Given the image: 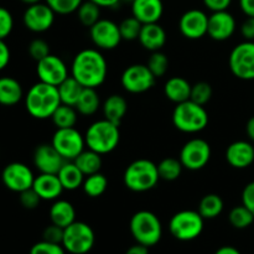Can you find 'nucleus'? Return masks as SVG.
<instances>
[{
    "label": "nucleus",
    "mask_w": 254,
    "mask_h": 254,
    "mask_svg": "<svg viewBox=\"0 0 254 254\" xmlns=\"http://www.w3.org/2000/svg\"><path fill=\"white\" fill-rule=\"evenodd\" d=\"M108 64L103 55L94 49H86L74 56L71 66V76L84 88H97L107 78Z\"/></svg>",
    "instance_id": "f257e3e1"
},
{
    "label": "nucleus",
    "mask_w": 254,
    "mask_h": 254,
    "mask_svg": "<svg viewBox=\"0 0 254 254\" xmlns=\"http://www.w3.org/2000/svg\"><path fill=\"white\" fill-rule=\"evenodd\" d=\"M61 104L59 88L41 81L35 83L25 96L27 113L35 119L51 118Z\"/></svg>",
    "instance_id": "f03ea898"
},
{
    "label": "nucleus",
    "mask_w": 254,
    "mask_h": 254,
    "mask_svg": "<svg viewBox=\"0 0 254 254\" xmlns=\"http://www.w3.org/2000/svg\"><path fill=\"white\" fill-rule=\"evenodd\" d=\"M84 140L88 149L101 155L112 153L118 146L121 140L119 126L107 119L94 122L87 129Z\"/></svg>",
    "instance_id": "7ed1b4c3"
},
{
    "label": "nucleus",
    "mask_w": 254,
    "mask_h": 254,
    "mask_svg": "<svg viewBox=\"0 0 254 254\" xmlns=\"http://www.w3.org/2000/svg\"><path fill=\"white\" fill-rule=\"evenodd\" d=\"M159 180L158 165L148 159H138L129 164L123 176L124 185L133 192H146L155 188Z\"/></svg>",
    "instance_id": "20e7f679"
},
{
    "label": "nucleus",
    "mask_w": 254,
    "mask_h": 254,
    "mask_svg": "<svg viewBox=\"0 0 254 254\" xmlns=\"http://www.w3.org/2000/svg\"><path fill=\"white\" fill-rule=\"evenodd\" d=\"M173 124L183 133H198L207 127L208 113L205 107L189 99L176 104L173 112Z\"/></svg>",
    "instance_id": "39448f33"
},
{
    "label": "nucleus",
    "mask_w": 254,
    "mask_h": 254,
    "mask_svg": "<svg viewBox=\"0 0 254 254\" xmlns=\"http://www.w3.org/2000/svg\"><path fill=\"white\" fill-rule=\"evenodd\" d=\"M130 232L136 243L153 247L158 245L163 236V226L155 213L150 211H138L130 220Z\"/></svg>",
    "instance_id": "423d86ee"
},
{
    "label": "nucleus",
    "mask_w": 254,
    "mask_h": 254,
    "mask_svg": "<svg viewBox=\"0 0 254 254\" xmlns=\"http://www.w3.org/2000/svg\"><path fill=\"white\" fill-rule=\"evenodd\" d=\"M205 218L198 211L184 210L175 213L169 223V230L174 238L183 242H189L202 233Z\"/></svg>",
    "instance_id": "0eeeda50"
},
{
    "label": "nucleus",
    "mask_w": 254,
    "mask_h": 254,
    "mask_svg": "<svg viewBox=\"0 0 254 254\" xmlns=\"http://www.w3.org/2000/svg\"><path fill=\"white\" fill-rule=\"evenodd\" d=\"M96 236L87 223L74 221L64 228L62 246L66 252L71 254H87L93 248Z\"/></svg>",
    "instance_id": "6e6552de"
},
{
    "label": "nucleus",
    "mask_w": 254,
    "mask_h": 254,
    "mask_svg": "<svg viewBox=\"0 0 254 254\" xmlns=\"http://www.w3.org/2000/svg\"><path fill=\"white\" fill-rule=\"evenodd\" d=\"M230 69L243 81L254 79V41H245L235 46L228 59Z\"/></svg>",
    "instance_id": "1a4fd4ad"
},
{
    "label": "nucleus",
    "mask_w": 254,
    "mask_h": 254,
    "mask_svg": "<svg viewBox=\"0 0 254 254\" xmlns=\"http://www.w3.org/2000/svg\"><path fill=\"white\" fill-rule=\"evenodd\" d=\"M51 144L66 161H73L86 146L84 136L76 128H61L55 131Z\"/></svg>",
    "instance_id": "9d476101"
},
{
    "label": "nucleus",
    "mask_w": 254,
    "mask_h": 254,
    "mask_svg": "<svg viewBox=\"0 0 254 254\" xmlns=\"http://www.w3.org/2000/svg\"><path fill=\"white\" fill-rule=\"evenodd\" d=\"M156 77L151 73L146 64H135L127 67L122 74V86L127 92L133 94L145 93L153 88Z\"/></svg>",
    "instance_id": "9b49d317"
},
{
    "label": "nucleus",
    "mask_w": 254,
    "mask_h": 254,
    "mask_svg": "<svg viewBox=\"0 0 254 254\" xmlns=\"http://www.w3.org/2000/svg\"><path fill=\"white\" fill-rule=\"evenodd\" d=\"M179 159L184 168L188 170H201L207 165L211 159L210 144L200 138L191 139L183 146Z\"/></svg>",
    "instance_id": "f8f14e48"
},
{
    "label": "nucleus",
    "mask_w": 254,
    "mask_h": 254,
    "mask_svg": "<svg viewBox=\"0 0 254 254\" xmlns=\"http://www.w3.org/2000/svg\"><path fill=\"white\" fill-rule=\"evenodd\" d=\"M2 184L12 192H22L31 189L34 185L35 176L31 169L22 163H10L1 173Z\"/></svg>",
    "instance_id": "ddd939ff"
},
{
    "label": "nucleus",
    "mask_w": 254,
    "mask_h": 254,
    "mask_svg": "<svg viewBox=\"0 0 254 254\" xmlns=\"http://www.w3.org/2000/svg\"><path fill=\"white\" fill-rule=\"evenodd\" d=\"M55 15L56 12L46 2H37L27 6L22 21L27 30L40 34L51 29L55 22Z\"/></svg>",
    "instance_id": "4468645a"
},
{
    "label": "nucleus",
    "mask_w": 254,
    "mask_h": 254,
    "mask_svg": "<svg viewBox=\"0 0 254 254\" xmlns=\"http://www.w3.org/2000/svg\"><path fill=\"white\" fill-rule=\"evenodd\" d=\"M91 40L98 49L114 50L122 41L119 25L108 19H101L89 27Z\"/></svg>",
    "instance_id": "2eb2a0df"
},
{
    "label": "nucleus",
    "mask_w": 254,
    "mask_h": 254,
    "mask_svg": "<svg viewBox=\"0 0 254 254\" xmlns=\"http://www.w3.org/2000/svg\"><path fill=\"white\" fill-rule=\"evenodd\" d=\"M36 73L41 82L59 87L68 77V68L61 57L50 54L37 62Z\"/></svg>",
    "instance_id": "dca6fc26"
},
{
    "label": "nucleus",
    "mask_w": 254,
    "mask_h": 254,
    "mask_svg": "<svg viewBox=\"0 0 254 254\" xmlns=\"http://www.w3.org/2000/svg\"><path fill=\"white\" fill-rule=\"evenodd\" d=\"M208 16L205 11L198 9L188 10L179 21V29L184 37L189 40L202 39L207 35Z\"/></svg>",
    "instance_id": "f3484780"
},
{
    "label": "nucleus",
    "mask_w": 254,
    "mask_h": 254,
    "mask_svg": "<svg viewBox=\"0 0 254 254\" xmlns=\"http://www.w3.org/2000/svg\"><path fill=\"white\" fill-rule=\"evenodd\" d=\"M236 19L227 10L215 11L208 16L207 35L215 41H226L236 31Z\"/></svg>",
    "instance_id": "a211bd4d"
},
{
    "label": "nucleus",
    "mask_w": 254,
    "mask_h": 254,
    "mask_svg": "<svg viewBox=\"0 0 254 254\" xmlns=\"http://www.w3.org/2000/svg\"><path fill=\"white\" fill-rule=\"evenodd\" d=\"M64 161L52 144H41L34 151V165L40 174H57Z\"/></svg>",
    "instance_id": "6ab92c4d"
},
{
    "label": "nucleus",
    "mask_w": 254,
    "mask_h": 254,
    "mask_svg": "<svg viewBox=\"0 0 254 254\" xmlns=\"http://www.w3.org/2000/svg\"><path fill=\"white\" fill-rule=\"evenodd\" d=\"M226 160L235 169L250 168L254 163V146L250 141H235L226 150Z\"/></svg>",
    "instance_id": "aec40b11"
},
{
    "label": "nucleus",
    "mask_w": 254,
    "mask_h": 254,
    "mask_svg": "<svg viewBox=\"0 0 254 254\" xmlns=\"http://www.w3.org/2000/svg\"><path fill=\"white\" fill-rule=\"evenodd\" d=\"M163 12V0H134L131 2V14L143 25L158 22Z\"/></svg>",
    "instance_id": "412c9836"
},
{
    "label": "nucleus",
    "mask_w": 254,
    "mask_h": 254,
    "mask_svg": "<svg viewBox=\"0 0 254 254\" xmlns=\"http://www.w3.org/2000/svg\"><path fill=\"white\" fill-rule=\"evenodd\" d=\"M32 189L45 201H54L61 196L64 191L61 181L57 174H40L34 180Z\"/></svg>",
    "instance_id": "4be33fe9"
},
{
    "label": "nucleus",
    "mask_w": 254,
    "mask_h": 254,
    "mask_svg": "<svg viewBox=\"0 0 254 254\" xmlns=\"http://www.w3.org/2000/svg\"><path fill=\"white\" fill-rule=\"evenodd\" d=\"M138 40L141 46L148 51H160L166 44V32L158 22L144 24Z\"/></svg>",
    "instance_id": "5701e85b"
},
{
    "label": "nucleus",
    "mask_w": 254,
    "mask_h": 254,
    "mask_svg": "<svg viewBox=\"0 0 254 254\" xmlns=\"http://www.w3.org/2000/svg\"><path fill=\"white\" fill-rule=\"evenodd\" d=\"M191 84L184 77H171L164 86V93L169 101L179 104L190 99Z\"/></svg>",
    "instance_id": "b1692460"
},
{
    "label": "nucleus",
    "mask_w": 254,
    "mask_h": 254,
    "mask_svg": "<svg viewBox=\"0 0 254 254\" xmlns=\"http://www.w3.org/2000/svg\"><path fill=\"white\" fill-rule=\"evenodd\" d=\"M24 98V91L17 79L12 77H0V104L15 106Z\"/></svg>",
    "instance_id": "393cba45"
},
{
    "label": "nucleus",
    "mask_w": 254,
    "mask_h": 254,
    "mask_svg": "<svg viewBox=\"0 0 254 254\" xmlns=\"http://www.w3.org/2000/svg\"><path fill=\"white\" fill-rule=\"evenodd\" d=\"M50 218L54 225L66 228L76 221V211L68 201L56 200L50 208Z\"/></svg>",
    "instance_id": "a878e982"
},
{
    "label": "nucleus",
    "mask_w": 254,
    "mask_h": 254,
    "mask_svg": "<svg viewBox=\"0 0 254 254\" xmlns=\"http://www.w3.org/2000/svg\"><path fill=\"white\" fill-rule=\"evenodd\" d=\"M128 111V103L126 98L119 94H112L103 103L104 119L119 126Z\"/></svg>",
    "instance_id": "bb28decb"
},
{
    "label": "nucleus",
    "mask_w": 254,
    "mask_h": 254,
    "mask_svg": "<svg viewBox=\"0 0 254 254\" xmlns=\"http://www.w3.org/2000/svg\"><path fill=\"white\" fill-rule=\"evenodd\" d=\"M60 181H61L64 190L67 191H73L77 190L83 185L84 175L73 161H64L62 168L57 173Z\"/></svg>",
    "instance_id": "cd10ccee"
},
{
    "label": "nucleus",
    "mask_w": 254,
    "mask_h": 254,
    "mask_svg": "<svg viewBox=\"0 0 254 254\" xmlns=\"http://www.w3.org/2000/svg\"><path fill=\"white\" fill-rule=\"evenodd\" d=\"M59 94L62 104L74 107L81 97L84 87L72 76H68L59 87Z\"/></svg>",
    "instance_id": "c85d7f7f"
},
{
    "label": "nucleus",
    "mask_w": 254,
    "mask_h": 254,
    "mask_svg": "<svg viewBox=\"0 0 254 254\" xmlns=\"http://www.w3.org/2000/svg\"><path fill=\"white\" fill-rule=\"evenodd\" d=\"M77 168L83 173L84 176H89L92 174L99 173L102 169V156L101 154L91 150H83L76 159L73 160Z\"/></svg>",
    "instance_id": "c756f323"
},
{
    "label": "nucleus",
    "mask_w": 254,
    "mask_h": 254,
    "mask_svg": "<svg viewBox=\"0 0 254 254\" xmlns=\"http://www.w3.org/2000/svg\"><path fill=\"white\" fill-rule=\"evenodd\" d=\"M99 106H101V99L96 92V88H83L74 108L79 114L88 117L93 116L99 109Z\"/></svg>",
    "instance_id": "7c9ffc66"
},
{
    "label": "nucleus",
    "mask_w": 254,
    "mask_h": 254,
    "mask_svg": "<svg viewBox=\"0 0 254 254\" xmlns=\"http://www.w3.org/2000/svg\"><path fill=\"white\" fill-rule=\"evenodd\" d=\"M223 206L225 203H223L221 196L216 195V193H208L201 198L200 203H198V213L205 220H212L222 213Z\"/></svg>",
    "instance_id": "2f4dec72"
},
{
    "label": "nucleus",
    "mask_w": 254,
    "mask_h": 254,
    "mask_svg": "<svg viewBox=\"0 0 254 254\" xmlns=\"http://www.w3.org/2000/svg\"><path fill=\"white\" fill-rule=\"evenodd\" d=\"M77 109L72 106L61 104L52 114L51 119L57 129L61 128H73L77 123Z\"/></svg>",
    "instance_id": "473e14b6"
},
{
    "label": "nucleus",
    "mask_w": 254,
    "mask_h": 254,
    "mask_svg": "<svg viewBox=\"0 0 254 254\" xmlns=\"http://www.w3.org/2000/svg\"><path fill=\"white\" fill-rule=\"evenodd\" d=\"M82 188L88 197L96 198L106 192L107 188H108V180L102 173L92 174L84 179Z\"/></svg>",
    "instance_id": "72a5a7b5"
},
{
    "label": "nucleus",
    "mask_w": 254,
    "mask_h": 254,
    "mask_svg": "<svg viewBox=\"0 0 254 254\" xmlns=\"http://www.w3.org/2000/svg\"><path fill=\"white\" fill-rule=\"evenodd\" d=\"M76 12L79 22L86 27H92L98 20H101V6L91 0L82 1Z\"/></svg>",
    "instance_id": "f704fd0d"
},
{
    "label": "nucleus",
    "mask_w": 254,
    "mask_h": 254,
    "mask_svg": "<svg viewBox=\"0 0 254 254\" xmlns=\"http://www.w3.org/2000/svg\"><path fill=\"white\" fill-rule=\"evenodd\" d=\"M183 168L180 159L165 158L158 164V173L161 180L175 181L180 178Z\"/></svg>",
    "instance_id": "c9c22d12"
},
{
    "label": "nucleus",
    "mask_w": 254,
    "mask_h": 254,
    "mask_svg": "<svg viewBox=\"0 0 254 254\" xmlns=\"http://www.w3.org/2000/svg\"><path fill=\"white\" fill-rule=\"evenodd\" d=\"M230 223L237 230H245L254 225V215L246 206H236L228 215Z\"/></svg>",
    "instance_id": "e433bc0d"
},
{
    "label": "nucleus",
    "mask_w": 254,
    "mask_h": 254,
    "mask_svg": "<svg viewBox=\"0 0 254 254\" xmlns=\"http://www.w3.org/2000/svg\"><path fill=\"white\" fill-rule=\"evenodd\" d=\"M141 27H143V24L136 17H134L133 15L130 17H126L119 24V31H121L122 40H126V41L138 40L141 31Z\"/></svg>",
    "instance_id": "4c0bfd02"
},
{
    "label": "nucleus",
    "mask_w": 254,
    "mask_h": 254,
    "mask_svg": "<svg viewBox=\"0 0 254 254\" xmlns=\"http://www.w3.org/2000/svg\"><path fill=\"white\" fill-rule=\"evenodd\" d=\"M146 66L149 67L151 73H153L156 78H159V77H163L164 74L168 72L169 59L168 56L161 51L151 52Z\"/></svg>",
    "instance_id": "58836bf2"
},
{
    "label": "nucleus",
    "mask_w": 254,
    "mask_h": 254,
    "mask_svg": "<svg viewBox=\"0 0 254 254\" xmlns=\"http://www.w3.org/2000/svg\"><path fill=\"white\" fill-rule=\"evenodd\" d=\"M212 87L207 82H197L191 87L190 99L200 106H205L212 98Z\"/></svg>",
    "instance_id": "ea45409f"
},
{
    "label": "nucleus",
    "mask_w": 254,
    "mask_h": 254,
    "mask_svg": "<svg viewBox=\"0 0 254 254\" xmlns=\"http://www.w3.org/2000/svg\"><path fill=\"white\" fill-rule=\"evenodd\" d=\"M82 1L83 0H45V2L60 15H68L77 11Z\"/></svg>",
    "instance_id": "a19ab883"
},
{
    "label": "nucleus",
    "mask_w": 254,
    "mask_h": 254,
    "mask_svg": "<svg viewBox=\"0 0 254 254\" xmlns=\"http://www.w3.org/2000/svg\"><path fill=\"white\" fill-rule=\"evenodd\" d=\"M27 51H29L30 57H31L32 60H35L36 62H39L40 60H42V59H45L46 56H49L50 46H49V44L45 41V40L35 39L30 42Z\"/></svg>",
    "instance_id": "79ce46f5"
},
{
    "label": "nucleus",
    "mask_w": 254,
    "mask_h": 254,
    "mask_svg": "<svg viewBox=\"0 0 254 254\" xmlns=\"http://www.w3.org/2000/svg\"><path fill=\"white\" fill-rule=\"evenodd\" d=\"M66 250L62 245L50 243L42 240L41 242L35 243L30 250V254H64Z\"/></svg>",
    "instance_id": "37998d69"
},
{
    "label": "nucleus",
    "mask_w": 254,
    "mask_h": 254,
    "mask_svg": "<svg viewBox=\"0 0 254 254\" xmlns=\"http://www.w3.org/2000/svg\"><path fill=\"white\" fill-rule=\"evenodd\" d=\"M14 29V17L4 6H0V40H5Z\"/></svg>",
    "instance_id": "c03bdc74"
},
{
    "label": "nucleus",
    "mask_w": 254,
    "mask_h": 254,
    "mask_svg": "<svg viewBox=\"0 0 254 254\" xmlns=\"http://www.w3.org/2000/svg\"><path fill=\"white\" fill-rule=\"evenodd\" d=\"M19 200L22 207H25L26 210H34V208H36L37 206L40 205V202H41V197L37 195V192L32 188L20 192Z\"/></svg>",
    "instance_id": "a18cd8bd"
},
{
    "label": "nucleus",
    "mask_w": 254,
    "mask_h": 254,
    "mask_svg": "<svg viewBox=\"0 0 254 254\" xmlns=\"http://www.w3.org/2000/svg\"><path fill=\"white\" fill-rule=\"evenodd\" d=\"M64 228L51 223V225L47 226V227L44 230V233H42V240L50 243L62 245V241H64Z\"/></svg>",
    "instance_id": "49530a36"
},
{
    "label": "nucleus",
    "mask_w": 254,
    "mask_h": 254,
    "mask_svg": "<svg viewBox=\"0 0 254 254\" xmlns=\"http://www.w3.org/2000/svg\"><path fill=\"white\" fill-rule=\"evenodd\" d=\"M242 205L254 215V181L247 184L242 191Z\"/></svg>",
    "instance_id": "de8ad7c7"
},
{
    "label": "nucleus",
    "mask_w": 254,
    "mask_h": 254,
    "mask_svg": "<svg viewBox=\"0 0 254 254\" xmlns=\"http://www.w3.org/2000/svg\"><path fill=\"white\" fill-rule=\"evenodd\" d=\"M203 5L212 12L222 11L230 7L232 0H202Z\"/></svg>",
    "instance_id": "09e8293b"
},
{
    "label": "nucleus",
    "mask_w": 254,
    "mask_h": 254,
    "mask_svg": "<svg viewBox=\"0 0 254 254\" xmlns=\"http://www.w3.org/2000/svg\"><path fill=\"white\" fill-rule=\"evenodd\" d=\"M241 34L246 41H254V17L247 16L241 26Z\"/></svg>",
    "instance_id": "8fccbe9b"
},
{
    "label": "nucleus",
    "mask_w": 254,
    "mask_h": 254,
    "mask_svg": "<svg viewBox=\"0 0 254 254\" xmlns=\"http://www.w3.org/2000/svg\"><path fill=\"white\" fill-rule=\"evenodd\" d=\"M10 62V49L5 40H0V71L5 68Z\"/></svg>",
    "instance_id": "3c124183"
},
{
    "label": "nucleus",
    "mask_w": 254,
    "mask_h": 254,
    "mask_svg": "<svg viewBox=\"0 0 254 254\" xmlns=\"http://www.w3.org/2000/svg\"><path fill=\"white\" fill-rule=\"evenodd\" d=\"M240 7L246 16L254 17V0H240Z\"/></svg>",
    "instance_id": "603ef678"
},
{
    "label": "nucleus",
    "mask_w": 254,
    "mask_h": 254,
    "mask_svg": "<svg viewBox=\"0 0 254 254\" xmlns=\"http://www.w3.org/2000/svg\"><path fill=\"white\" fill-rule=\"evenodd\" d=\"M126 254H149V250L146 246L140 245V243H136V245L131 246Z\"/></svg>",
    "instance_id": "864d4df0"
},
{
    "label": "nucleus",
    "mask_w": 254,
    "mask_h": 254,
    "mask_svg": "<svg viewBox=\"0 0 254 254\" xmlns=\"http://www.w3.org/2000/svg\"><path fill=\"white\" fill-rule=\"evenodd\" d=\"M101 7H114L121 2V0H91Z\"/></svg>",
    "instance_id": "5fc2aeb1"
},
{
    "label": "nucleus",
    "mask_w": 254,
    "mask_h": 254,
    "mask_svg": "<svg viewBox=\"0 0 254 254\" xmlns=\"http://www.w3.org/2000/svg\"><path fill=\"white\" fill-rule=\"evenodd\" d=\"M215 254H241V252L232 246H223V247L218 248Z\"/></svg>",
    "instance_id": "6e6d98bb"
},
{
    "label": "nucleus",
    "mask_w": 254,
    "mask_h": 254,
    "mask_svg": "<svg viewBox=\"0 0 254 254\" xmlns=\"http://www.w3.org/2000/svg\"><path fill=\"white\" fill-rule=\"evenodd\" d=\"M246 131H247L248 138L252 141H254V116L248 119L247 126H246Z\"/></svg>",
    "instance_id": "4d7b16f0"
},
{
    "label": "nucleus",
    "mask_w": 254,
    "mask_h": 254,
    "mask_svg": "<svg viewBox=\"0 0 254 254\" xmlns=\"http://www.w3.org/2000/svg\"><path fill=\"white\" fill-rule=\"evenodd\" d=\"M20 1H22L24 4H26L27 6H29V5H34V4H37V2H41L42 0H20Z\"/></svg>",
    "instance_id": "13d9d810"
},
{
    "label": "nucleus",
    "mask_w": 254,
    "mask_h": 254,
    "mask_svg": "<svg viewBox=\"0 0 254 254\" xmlns=\"http://www.w3.org/2000/svg\"><path fill=\"white\" fill-rule=\"evenodd\" d=\"M121 1H124V2H130V4H131V2H133L134 0H121Z\"/></svg>",
    "instance_id": "bf43d9fd"
}]
</instances>
